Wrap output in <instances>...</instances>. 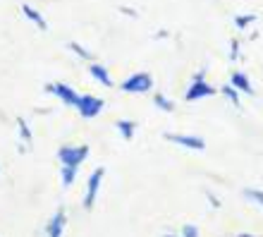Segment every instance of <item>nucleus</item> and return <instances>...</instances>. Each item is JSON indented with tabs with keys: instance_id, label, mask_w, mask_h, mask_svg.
<instances>
[{
	"instance_id": "1",
	"label": "nucleus",
	"mask_w": 263,
	"mask_h": 237,
	"mask_svg": "<svg viewBox=\"0 0 263 237\" xmlns=\"http://www.w3.org/2000/svg\"><path fill=\"white\" fill-rule=\"evenodd\" d=\"M89 156V147H63L58 151V158L63 163V168H79L84 158Z\"/></svg>"
},
{
	"instance_id": "2",
	"label": "nucleus",
	"mask_w": 263,
	"mask_h": 237,
	"mask_svg": "<svg viewBox=\"0 0 263 237\" xmlns=\"http://www.w3.org/2000/svg\"><path fill=\"white\" fill-rule=\"evenodd\" d=\"M77 108H79V115L86 120L96 118L98 113L103 111V101L96 96H79V101H77Z\"/></svg>"
},
{
	"instance_id": "3",
	"label": "nucleus",
	"mask_w": 263,
	"mask_h": 237,
	"mask_svg": "<svg viewBox=\"0 0 263 237\" xmlns=\"http://www.w3.org/2000/svg\"><path fill=\"white\" fill-rule=\"evenodd\" d=\"M151 75H146V72H141V75H134V77H129L125 84H122V91H127V94H144V91L151 89Z\"/></svg>"
},
{
	"instance_id": "4",
	"label": "nucleus",
	"mask_w": 263,
	"mask_h": 237,
	"mask_svg": "<svg viewBox=\"0 0 263 237\" xmlns=\"http://www.w3.org/2000/svg\"><path fill=\"white\" fill-rule=\"evenodd\" d=\"M215 89L211 86V84L203 82V72H199V77H196V82L189 86L187 91V101H196V98H203V96H213Z\"/></svg>"
},
{
	"instance_id": "5",
	"label": "nucleus",
	"mask_w": 263,
	"mask_h": 237,
	"mask_svg": "<svg viewBox=\"0 0 263 237\" xmlns=\"http://www.w3.org/2000/svg\"><path fill=\"white\" fill-rule=\"evenodd\" d=\"M103 173H105L103 168H98V170H93V173H91L89 187H86V199H84V206H86V209H91V206H93V202H96V192H98V187H101Z\"/></svg>"
},
{
	"instance_id": "6",
	"label": "nucleus",
	"mask_w": 263,
	"mask_h": 237,
	"mask_svg": "<svg viewBox=\"0 0 263 237\" xmlns=\"http://www.w3.org/2000/svg\"><path fill=\"white\" fill-rule=\"evenodd\" d=\"M48 91H50V94H55V96L60 98L63 103H67V105H77V101H79V96L69 89L67 84H50Z\"/></svg>"
},
{
	"instance_id": "7",
	"label": "nucleus",
	"mask_w": 263,
	"mask_h": 237,
	"mask_svg": "<svg viewBox=\"0 0 263 237\" xmlns=\"http://www.w3.org/2000/svg\"><path fill=\"white\" fill-rule=\"evenodd\" d=\"M165 139L175 141V144H182V147H187V149H196V151H201V149L206 147V141L201 139V137H187V134H165Z\"/></svg>"
},
{
	"instance_id": "8",
	"label": "nucleus",
	"mask_w": 263,
	"mask_h": 237,
	"mask_svg": "<svg viewBox=\"0 0 263 237\" xmlns=\"http://www.w3.org/2000/svg\"><path fill=\"white\" fill-rule=\"evenodd\" d=\"M63 228H65V211L60 209L55 216L50 218V223H48V228H46V232H48V237H63Z\"/></svg>"
},
{
	"instance_id": "9",
	"label": "nucleus",
	"mask_w": 263,
	"mask_h": 237,
	"mask_svg": "<svg viewBox=\"0 0 263 237\" xmlns=\"http://www.w3.org/2000/svg\"><path fill=\"white\" fill-rule=\"evenodd\" d=\"M89 72L98 79V82L103 84V86H112V79H110V75H108V70H105L103 65H91Z\"/></svg>"
},
{
	"instance_id": "10",
	"label": "nucleus",
	"mask_w": 263,
	"mask_h": 237,
	"mask_svg": "<svg viewBox=\"0 0 263 237\" xmlns=\"http://www.w3.org/2000/svg\"><path fill=\"white\" fill-rule=\"evenodd\" d=\"M22 12L27 14V17H29L31 22H36V27H39V29H48V27H46V20H43L41 14L36 12V10H34L31 5H22Z\"/></svg>"
},
{
	"instance_id": "11",
	"label": "nucleus",
	"mask_w": 263,
	"mask_h": 237,
	"mask_svg": "<svg viewBox=\"0 0 263 237\" xmlns=\"http://www.w3.org/2000/svg\"><path fill=\"white\" fill-rule=\"evenodd\" d=\"M118 130L122 132L125 139H132L134 137V130H137V122H129V120H120L118 122Z\"/></svg>"
},
{
	"instance_id": "12",
	"label": "nucleus",
	"mask_w": 263,
	"mask_h": 237,
	"mask_svg": "<svg viewBox=\"0 0 263 237\" xmlns=\"http://www.w3.org/2000/svg\"><path fill=\"white\" fill-rule=\"evenodd\" d=\"M232 84H235L237 89H242V91H247V94H251V84H249V79L244 77L242 72H235V75H232Z\"/></svg>"
},
{
	"instance_id": "13",
	"label": "nucleus",
	"mask_w": 263,
	"mask_h": 237,
	"mask_svg": "<svg viewBox=\"0 0 263 237\" xmlns=\"http://www.w3.org/2000/svg\"><path fill=\"white\" fill-rule=\"evenodd\" d=\"M153 103L158 105V108H163V111H167V113L175 111V105L170 103V101H167V98L163 96V94H156V98H153Z\"/></svg>"
},
{
	"instance_id": "14",
	"label": "nucleus",
	"mask_w": 263,
	"mask_h": 237,
	"mask_svg": "<svg viewBox=\"0 0 263 237\" xmlns=\"http://www.w3.org/2000/svg\"><path fill=\"white\" fill-rule=\"evenodd\" d=\"M74 175H77L74 168H63V185L65 187H69V185L74 182Z\"/></svg>"
},
{
	"instance_id": "15",
	"label": "nucleus",
	"mask_w": 263,
	"mask_h": 237,
	"mask_svg": "<svg viewBox=\"0 0 263 237\" xmlns=\"http://www.w3.org/2000/svg\"><path fill=\"white\" fill-rule=\"evenodd\" d=\"M244 196H249L251 202H256L263 206V192H258V189H244Z\"/></svg>"
},
{
	"instance_id": "16",
	"label": "nucleus",
	"mask_w": 263,
	"mask_h": 237,
	"mask_svg": "<svg viewBox=\"0 0 263 237\" xmlns=\"http://www.w3.org/2000/svg\"><path fill=\"white\" fill-rule=\"evenodd\" d=\"M67 46H69V50H74L79 58H86V60H91V53H89V50H84L79 43H67Z\"/></svg>"
},
{
	"instance_id": "17",
	"label": "nucleus",
	"mask_w": 263,
	"mask_h": 237,
	"mask_svg": "<svg viewBox=\"0 0 263 237\" xmlns=\"http://www.w3.org/2000/svg\"><path fill=\"white\" fill-rule=\"evenodd\" d=\"M184 237H199V230H196L194 225H184V230H182Z\"/></svg>"
},
{
	"instance_id": "18",
	"label": "nucleus",
	"mask_w": 263,
	"mask_h": 237,
	"mask_svg": "<svg viewBox=\"0 0 263 237\" xmlns=\"http://www.w3.org/2000/svg\"><path fill=\"white\" fill-rule=\"evenodd\" d=\"M20 132L24 134V139H27V141H31V132H29V127H27V122H24V120H20Z\"/></svg>"
},
{
	"instance_id": "19",
	"label": "nucleus",
	"mask_w": 263,
	"mask_h": 237,
	"mask_svg": "<svg viewBox=\"0 0 263 237\" xmlns=\"http://www.w3.org/2000/svg\"><path fill=\"white\" fill-rule=\"evenodd\" d=\"M222 94H225L228 98H232V103H237V94H235V89H232V86H225V89H222Z\"/></svg>"
},
{
	"instance_id": "20",
	"label": "nucleus",
	"mask_w": 263,
	"mask_h": 237,
	"mask_svg": "<svg viewBox=\"0 0 263 237\" xmlns=\"http://www.w3.org/2000/svg\"><path fill=\"white\" fill-rule=\"evenodd\" d=\"M249 22H254V14H251V17H239V20H237V24H239V27H244V24H249Z\"/></svg>"
},
{
	"instance_id": "21",
	"label": "nucleus",
	"mask_w": 263,
	"mask_h": 237,
	"mask_svg": "<svg viewBox=\"0 0 263 237\" xmlns=\"http://www.w3.org/2000/svg\"><path fill=\"white\" fill-rule=\"evenodd\" d=\"M239 237H254V235H239Z\"/></svg>"
}]
</instances>
